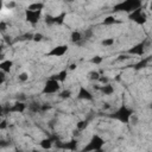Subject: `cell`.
<instances>
[{
    "instance_id": "cell-1",
    "label": "cell",
    "mask_w": 152,
    "mask_h": 152,
    "mask_svg": "<svg viewBox=\"0 0 152 152\" xmlns=\"http://www.w3.org/2000/svg\"><path fill=\"white\" fill-rule=\"evenodd\" d=\"M134 112L127 107V106H121L113 115H110L112 119H115V120H119L120 122H124V124H128L129 122V118L131 115L133 114Z\"/></svg>"
},
{
    "instance_id": "cell-2",
    "label": "cell",
    "mask_w": 152,
    "mask_h": 152,
    "mask_svg": "<svg viewBox=\"0 0 152 152\" xmlns=\"http://www.w3.org/2000/svg\"><path fill=\"white\" fill-rule=\"evenodd\" d=\"M103 145H104V140H103L100 135L95 134V135L91 137V139H90V141L88 142V145L84 146L81 152H94L95 150L102 148Z\"/></svg>"
},
{
    "instance_id": "cell-3",
    "label": "cell",
    "mask_w": 152,
    "mask_h": 152,
    "mask_svg": "<svg viewBox=\"0 0 152 152\" xmlns=\"http://www.w3.org/2000/svg\"><path fill=\"white\" fill-rule=\"evenodd\" d=\"M59 89H61V86H59V82L55 78H49L44 87H43V90L42 93L43 94H56V93H59Z\"/></svg>"
},
{
    "instance_id": "cell-4",
    "label": "cell",
    "mask_w": 152,
    "mask_h": 152,
    "mask_svg": "<svg viewBox=\"0 0 152 152\" xmlns=\"http://www.w3.org/2000/svg\"><path fill=\"white\" fill-rule=\"evenodd\" d=\"M141 2L137 1V0H131V1H125V2H120L119 5L115 6L116 10H122V11H135L138 8H140Z\"/></svg>"
},
{
    "instance_id": "cell-5",
    "label": "cell",
    "mask_w": 152,
    "mask_h": 152,
    "mask_svg": "<svg viewBox=\"0 0 152 152\" xmlns=\"http://www.w3.org/2000/svg\"><path fill=\"white\" fill-rule=\"evenodd\" d=\"M129 18H131L132 20H134V21H135L137 24H139V25L145 24L146 20H147V15H146L145 12H142L141 8H138V10H135V11H133V12L129 14Z\"/></svg>"
},
{
    "instance_id": "cell-6",
    "label": "cell",
    "mask_w": 152,
    "mask_h": 152,
    "mask_svg": "<svg viewBox=\"0 0 152 152\" xmlns=\"http://www.w3.org/2000/svg\"><path fill=\"white\" fill-rule=\"evenodd\" d=\"M77 99H80V100L91 101V100H94V96H93V94H91L86 87L81 86L80 89H78V93H77Z\"/></svg>"
},
{
    "instance_id": "cell-7",
    "label": "cell",
    "mask_w": 152,
    "mask_h": 152,
    "mask_svg": "<svg viewBox=\"0 0 152 152\" xmlns=\"http://www.w3.org/2000/svg\"><path fill=\"white\" fill-rule=\"evenodd\" d=\"M66 51H68V45H58V46L52 48V50L49 51L48 55H49V56H55V57H61V56H63Z\"/></svg>"
},
{
    "instance_id": "cell-8",
    "label": "cell",
    "mask_w": 152,
    "mask_h": 152,
    "mask_svg": "<svg viewBox=\"0 0 152 152\" xmlns=\"http://www.w3.org/2000/svg\"><path fill=\"white\" fill-rule=\"evenodd\" d=\"M25 14H26V20H27L28 23H31L32 25L37 24L38 20H39V18H40V12H36V11L26 10Z\"/></svg>"
},
{
    "instance_id": "cell-9",
    "label": "cell",
    "mask_w": 152,
    "mask_h": 152,
    "mask_svg": "<svg viewBox=\"0 0 152 152\" xmlns=\"http://www.w3.org/2000/svg\"><path fill=\"white\" fill-rule=\"evenodd\" d=\"M145 48H146L145 43H139V44L134 45L132 49H129V50H128V52H129L131 55L142 56V55H144V52H145Z\"/></svg>"
},
{
    "instance_id": "cell-10",
    "label": "cell",
    "mask_w": 152,
    "mask_h": 152,
    "mask_svg": "<svg viewBox=\"0 0 152 152\" xmlns=\"http://www.w3.org/2000/svg\"><path fill=\"white\" fill-rule=\"evenodd\" d=\"M25 109H26V104L19 101H17L13 106L10 107V112H13V113H23Z\"/></svg>"
},
{
    "instance_id": "cell-11",
    "label": "cell",
    "mask_w": 152,
    "mask_h": 152,
    "mask_svg": "<svg viewBox=\"0 0 152 152\" xmlns=\"http://www.w3.org/2000/svg\"><path fill=\"white\" fill-rule=\"evenodd\" d=\"M27 108H28V110H30L31 113H33V114H36V113H42V104L38 103V102H36V101L30 102Z\"/></svg>"
},
{
    "instance_id": "cell-12",
    "label": "cell",
    "mask_w": 152,
    "mask_h": 152,
    "mask_svg": "<svg viewBox=\"0 0 152 152\" xmlns=\"http://www.w3.org/2000/svg\"><path fill=\"white\" fill-rule=\"evenodd\" d=\"M12 65H13V62H12V61H10V59L2 61V62L0 63V70L5 71V72L7 74V72H10V70H11Z\"/></svg>"
},
{
    "instance_id": "cell-13",
    "label": "cell",
    "mask_w": 152,
    "mask_h": 152,
    "mask_svg": "<svg viewBox=\"0 0 152 152\" xmlns=\"http://www.w3.org/2000/svg\"><path fill=\"white\" fill-rule=\"evenodd\" d=\"M100 91L103 94V95H112L114 93V87L108 83V84H104V86H101L100 88Z\"/></svg>"
},
{
    "instance_id": "cell-14",
    "label": "cell",
    "mask_w": 152,
    "mask_h": 152,
    "mask_svg": "<svg viewBox=\"0 0 152 152\" xmlns=\"http://www.w3.org/2000/svg\"><path fill=\"white\" fill-rule=\"evenodd\" d=\"M70 39L72 43H80L83 39V34L80 31H72L70 34Z\"/></svg>"
},
{
    "instance_id": "cell-15",
    "label": "cell",
    "mask_w": 152,
    "mask_h": 152,
    "mask_svg": "<svg viewBox=\"0 0 152 152\" xmlns=\"http://www.w3.org/2000/svg\"><path fill=\"white\" fill-rule=\"evenodd\" d=\"M118 23V20L115 19V17L114 15H108V17H106L104 19H103V21H102V24L103 25H114V24H116Z\"/></svg>"
},
{
    "instance_id": "cell-16",
    "label": "cell",
    "mask_w": 152,
    "mask_h": 152,
    "mask_svg": "<svg viewBox=\"0 0 152 152\" xmlns=\"http://www.w3.org/2000/svg\"><path fill=\"white\" fill-rule=\"evenodd\" d=\"M66 74H68V71L66 70H62L61 72H58L56 76H53L52 78H55V80H57L58 82H64L65 81V78H66Z\"/></svg>"
},
{
    "instance_id": "cell-17",
    "label": "cell",
    "mask_w": 152,
    "mask_h": 152,
    "mask_svg": "<svg viewBox=\"0 0 152 152\" xmlns=\"http://www.w3.org/2000/svg\"><path fill=\"white\" fill-rule=\"evenodd\" d=\"M43 7H44V4H42V2H39V4H38V2H34V4L30 5L27 10H30V11H36V12H40Z\"/></svg>"
},
{
    "instance_id": "cell-18",
    "label": "cell",
    "mask_w": 152,
    "mask_h": 152,
    "mask_svg": "<svg viewBox=\"0 0 152 152\" xmlns=\"http://www.w3.org/2000/svg\"><path fill=\"white\" fill-rule=\"evenodd\" d=\"M64 148H68V150H71V151H74V150H76V147H77V140H71V141H69V142H66V144H63L62 145Z\"/></svg>"
},
{
    "instance_id": "cell-19",
    "label": "cell",
    "mask_w": 152,
    "mask_h": 152,
    "mask_svg": "<svg viewBox=\"0 0 152 152\" xmlns=\"http://www.w3.org/2000/svg\"><path fill=\"white\" fill-rule=\"evenodd\" d=\"M40 146H42V148H44V150H49V148H51V146H52V140H51V139H43V140L40 141Z\"/></svg>"
},
{
    "instance_id": "cell-20",
    "label": "cell",
    "mask_w": 152,
    "mask_h": 152,
    "mask_svg": "<svg viewBox=\"0 0 152 152\" xmlns=\"http://www.w3.org/2000/svg\"><path fill=\"white\" fill-rule=\"evenodd\" d=\"M58 96H59L61 99H63V100L70 99V97H71V91H70L69 89H64V90H62V91L58 93Z\"/></svg>"
},
{
    "instance_id": "cell-21",
    "label": "cell",
    "mask_w": 152,
    "mask_h": 152,
    "mask_svg": "<svg viewBox=\"0 0 152 152\" xmlns=\"http://www.w3.org/2000/svg\"><path fill=\"white\" fill-rule=\"evenodd\" d=\"M114 43H115V40H114V38H104L102 42H101V44L103 45V46H106V48H110V46H113L114 45Z\"/></svg>"
},
{
    "instance_id": "cell-22",
    "label": "cell",
    "mask_w": 152,
    "mask_h": 152,
    "mask_svg": "<svg viewBox=\"0 0 152 152\" xmlns=\"http://www.w3.org/2000/svg\"><path fill=\"white\" fill-rule=\"evenodd\" d=\"M87 126H88V121H87V120H81V121H78V122L76 124V129H78V131L81 132V131L86 129Z\"/></svg>"
},
{
    "instance_id": "cell-23",
    "label": "cell",
    "mask_w": 152,
    "mask_h": 152,
    "mask_svg": "<svg viewBox=\"0 0 152 152\" xmlns=\"http://www.w3.org/2000/svg\"><path fill=\"white\" fill-rule=\"evenodd\" d=\"M93 36H94V31H93V28H87V30H84V32H83V39H90V38H93Z\"/></svg>"
},
{
    "instance_id": "cell-24",
    "label": "cell",
    "mask_w": 152,
    "mask_h": 152,
    "mask_svg": "<svg viewBox=\"0 0 152 152\" xmlns=\"http://www.w3.org/2000/svg\"><path fill=\"white\" fill-rule=\"evenodd\" d=\"M100 77H101V75L99 71H90L89 72V80L90 81H99Z\"/></svg>"
},
{
    "instance_id": "cell-25",
    "label": "cell",
    "mask_w": 152,
    "mask_h": 152,
    "mask_svg": "<svg viewBox=\"0 0 152 152\" xmlns=\"http://www.w3.org/2000/svg\"><path fill=\"white\" fill-rule=\"evenodd\" d=\"M18 81L19 82H26V81H28V74L26 72V71H23V72H20L19 75H18Z\"/></svg>"
},
{
    "instance_id": "cell-26",
    "label": "cell",
    "mask_w": 152,
    "mask_h": 152,
    "mask_svg": "<svg viewBox=\"0 0 152 152\" xmlns=\"http://www.w3.org/2000/svg\"><path fill=\"white\" fill-rule=\"evenodd\" d=\"M45 24H46V25H49V26H51V25L56 24L55 17H53V15H50V14H48V15L45 17Z\"/></svg>"
},
{
    "instance_id": "cell-27",
    "label": "cell",
    "mask_w": 152,
    "mask_h": 152,
    "mask_svg": "<svg viewBox=\"0 0 152 152\" xmlns=\"http://www.w3.org/2000/svg\"><path fill=\"white\" fill-rule=\"evenodd\" d=\"M128 124H131V125H133V126H137L138 124H139V118H138V115L137 114H132L131 115V118H129V122Z\"/></svg>"
},
{
    "instance_id": "cell-28",
    "label": "cell",
    "mask_w": 152,
    "mask_h": 152,
    "mask_svg": "<svg viewBox=\"0 0 152 152\" xmlns=\"http://www.w3.org/2000/svg\"><path fill=\"white\" fill-rule=\"evenodd\" d=\"M90 62L93 63V64H101L102 63V57L101 56H94L91 59H90Z\"/></svg>"
},
{
    "instance_id": "cell-29",
    "label": "cell",
    "mask_w": 152,
    "mask_h": 152,
    "mask_svg": "<svg viewBox=\"0 0 152 152\" xmlns=\"http://www.w3.org/2000/svg\"><path fill=\"white\" fill-rule=\"evenodd\" d=\"M44 39V36H43V33H34L33 34V42H42Z\"/></svg>"
},
{
    "instance_id": "cell-30",
    "label": "cell",
    "mask_w": 152,
    "mask_h": 152,
    "mask_svg": "<svg viewBox=\"0 0 152 152\" xmlns=\"http://www.w3.org/2000/svg\"><path fill=\"white\" fill-rule=\"evenodd\" d=\"M15 99H17V101H19V102H23V101L26 100V95H25L24 93H19V94H17Z\"/></svg>"
},
{
    "instance_id": "cell-31",
    "label": "cell",
    "mask_w": 152,
    "mask_h": 152,
    "mask_svg": "<svg viewBox=\"0 0 152 152\" xmlns=\"http://www.w3.org/2000/svg\"><path fill=\"white\" fill-rule=\"evenodd\" d=\"M99 81L102 83V86H104V84H108V83H109V80H108V77H104V76H101Z\"/></svg>"
},
{
    "instance_id": "cell-32",
    "label": "cell",
    "mask_w": 152,
    "mask_h": 152,
    "mask_svg": "<svg viewBox=\"0 0 152 152\" xmlns=\"http://www.w3.org/2000/svg\"><path fill=\"white\" fill-rule=\"evenodd\" d=\"M51 108V106H50V103H44V104H42V113H44V112H46V110H49Z\"/></svg>"
},
{
    "instance_id": "cell-33",
    "label": "cell",
    "mask_w": 152,
    "mask_h": 152,
    "mask_svg": "<svg viewBox=\"0 0 152 152\" xmlns=\"http://www.w3.org/2000/svg\"><path fill=\"white\" fill-rule=\"evenodd\" d=\"M5 5H6V7H7V8H10V10H11V8H13V7H15V6H17V4H15V2H14V1H10V2H6V4H5Z\"/></svg>"
},
{
    "instance_id": "cell-34",
    "label": "cell",
    "mask_w": 152,
    "mask_h": 152,
    "mask_svg": "<svg viewBox=\"0 0 152 152\" xmlns=\"http://www.w3.org/2000/svg\"><path fill=\"white\" fill-rule=\"evenodd\" d=\"M6 27H7V24H6L4 20H1V21H0V30H1V31H5Z\"/></svg>"
},
{
    "instance_id": "cell-35",
    "label": "cell",
    "mask_w": 152,
    "mask_h": 152,
    "mask_svg": "<svg viewBox=\"0 0 152 152\" xmlns=\"http://www.w3.org/2000/svg\"><path fill=\"white\" fill-rule=\"evenodd\" d=\"M128 58H129V57H128L127 55H120V56L118 57V61H120V62H121V61H127Z\"/></svg>"
},
{
    "instance_id": "cell-36",
    "label": "cell",
    "mask_w": 152,
    "mask_h": 152,
    "mask_svg": "<svg viewBox=\"0 0 152 152\" xmlns=\"http://www.w3.org/2000/svg\"><path fill=\"white\" fill-rule=\"evenodd\" d=\"M5 77H6V72L5 71H2V70H0V78H1V83H4V81H5Z\"/></svg>"
},
{
    "instance_id": "cell-37",
    "label": "cell",
    "mask_w": 152,
    "mask_h": 152,
    "mask_svg": "<svg viewBox=\"0 0 152 152\" xmlns=\"http://www.w3.org/2000/svg\"><path fill=\"white\" fill-rule=\"evenodd\" d=\"M102 108H103L104 110H107V109H109V108H110V104H109L108 102H104V103H103V106H102Z\"/></svg>"
},
{
    "instance_id": "cell-38",
    "label": "cell",
    "mask_w": 152,
    "mask_h": 152,
    "mask_svg": "<svg viewBox=\"0 0 152 152\" xmlns=\"http://www.w3.org/2000/svg\"><path fill=\"white\" fill-rule=\"evenodd\" d=\"M0 128H1V129H5V128H6V120H2V121H1Z\"/></svg>"
},
{
    "instance_id": "cell-39",
    "label": "cell",
    "mask_w": 152,
    "mask_h": 152,
    "mask_svg": "<svg viewBox=\"0 0 152 152\" xmlns=\"http://www.w3.org/2000/svg\"><path fill=\"white\" fill-rule=\"evenodd\" d=\"M69 69H70V70H74V69H76V64H75V63H72V64H70V66H69Z\"/></svg>"
},
{
    "instance_id": "cell-40",
    "label": "cell",
    "mask_w": 152,
    "mask_h": 152,
    "mask_svg": "<svg viewBox=\"0 0 152 152\" xmlns=\"http://www.w3.org/2000/svg\"><path fill=\"white\" fill-rule=\"evenodd\" d=\"M6 146H7V144H6V141H5V140H1V147H2V148H5Z\"/></svg>"
},
{
    "instance_id": "cell-41",
    "label": "cell",
    "mask_w": 152,
    "mask_h": 152,
    "mask_svg": "<svg viewBox=\"0 0 152 152\" xmlns=\"http://www.w3.org/2000/svg\"><path fill=\"white\" fill-rule=\"evenodd\" d=\"M94 152H104V151H103V148H99V150H95Z\"/></svg>"
},
{
    "instance_id": "cell-42",
    "label": "cell",
    "mask_w": 152,
    "mask_h": 152,
    "mask_svg": "<svg viewBox=\"0 0 152 152\" xmlns=\"http://www.w3.org/2000/svg\"><path fill=\"white\" fill-rule=\"evenodd\" d=\"M150 108L152 109V101H151V103H150Z\"/></svg>"
},
{
    "instance_id": "cell-43",
    "label": "cell",
    "mask_w": 152,
    "mask_h": 152,
    "mask_svg": "<svg viewBox=\"0 0 152 152\" xmlns=\"http://www.w3.org/2000/svg\"><path fill=\"white\" fill-rule=\"evenodd\" d=\"M32 152H38V151H32Z\"/></svg>"
}]
</instances>
